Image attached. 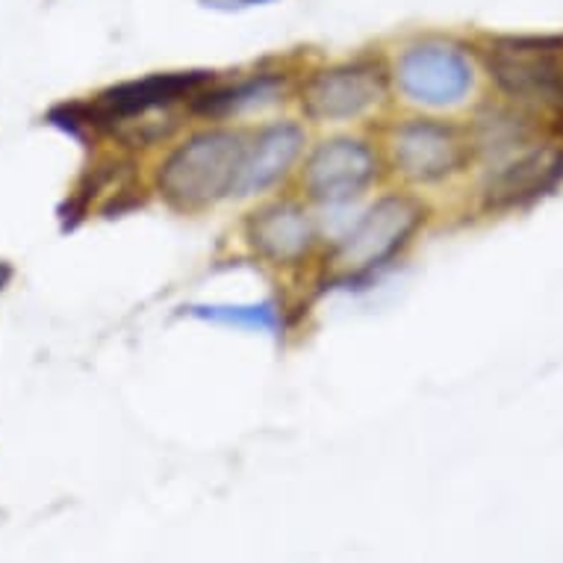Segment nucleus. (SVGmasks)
I'll return each mask as SVG.
<instances>
[{"label": "nucleus", "mask_w": 563, "mask_h": 563, "mask_svg": "<svg viewBox=\"0 0 563 563\" xmlns=\"http://www.w3.org/2000/svg\"><path fill=\"white\" fill-rule=\"evenodd\" d=\"M284 86H287L284 75H251L249 80L213 89V92L201 89L189 101V110L203 119H231V115H242V112L275 103L284 92Z\"/></svg>", "instance_id": "f8f14e48"}, {"label": "nucleus", "mask_w": 563, "mask_h": 563, "mask_svg": "<svg viewBox=\"0 0 563 563\" xmlns=\"http://www.w3.org/2000/svg\"><path fill=\"white\" fill-rule=\"evenodd\" d=\"M393 80L410 103L445 110L466 101L475 71L470 56L452 42H422L398 56Z\"/></svg>", "instance_id": "20e7f679"}, {"label": "nucleus", "mask_w": 563, "mask_h": 563, "mask_svg": "<svg viewBox=\"0 0 563 563\" xmlns=\"http://www.w3.org/2000/svg\"><path fill=\"white\" fill-rule=\"evenodd\" d=\"M10 280H12V266L10 263H0V289L7 287Z\"/></svg>", "instance_id": "4468645a"}, {"label": "nucleus", "mask_w": 563, "mask_h": 563, "mask_svg": "<svg viewBox=\"0 0 563 563\" xmlns=\"http://www.w3.org/2000/svg\"><path fill=\"white\" fill-rule=\"evenodd\" d=\"M378 154L363 139L340 136L322 142L305 166V192L319 203L340 207L361 198L378 180Z\"/></svg>", "instance_id": "6e6552de"}, {"label": "nucleus", "mask_w": 563, "mask_h": 563, "mask_svg": "<svg viewBox=\"0 0 563 563\" xmlns=\"http://www.w3.org/2000/svg\"><path fill=\"white\" fill-rule=\"evenodd\" d=\"M563 180L561 151H526L522 157L493 172L484 186L489 210H514L543 198Z\"/></svg>", "instance_id": "9b49d317"}, {"label": "nucleus", "mask_w": 563, "mask_h": 563, "mask_svg": "<svg viewBox=\"0 0 563 563\" xmlns=\"http://www.w3.org/2000/svg\"><path fill=\"white\" fill-rule=\"evenodd\" d=\"M245 236H249L251 249L268 263L296 266L313 251L316 224L298 203L275 201L257 213H251Z\"/></svg>", "instance_id": "1a4fd4ad"}, {"label": "nucleus", "mask_w": 563, "mask_h": 563, "mask_svg": "<svg viewBox=\"0 0 563 563\" xmlns=\"http://www.w3.org/2000/svg\"><path fill=\"white\" fill-rule=\"evenodd\" d=\"M249 142L240 130H201L177 145L157 172L163 201L177 213H201L233 195Z\"/></svg>", "instance_id": "f257e3e1"}, {"label": "nucleus", "mask_w": 563, "mask_h": 563, "mask_svg": "<svg viewBox=\"0 0 563 563\" xmlns=\"http://www.w3.org/2000/svg\"><path fill=\"white\" fill-rule=\"evenodd\" d=\"M213 84L210 71H168V75H148L142 80L110 86L98 95L92 110L86 112L89 128H119V124H142V121L175 107L180 101H192L195 95Z\"/></svg>", "instance_id": "423d86ee"}, {"label": "nucleus", "mask_w": 563, "mask_h": 563, "mask_svg": "<svg viewBox=\"0 0 563 563\" xmlns=\"http://www.w3.org/2000/svg\"><path fill=\"white\" fill-rule=\"evenodd\" d=\"M305 130L296 121H277L257 133V139L249 145L245 163L240 168L233 195L249 198V195L266 192L280 177H287L301 151H305Z\"/></svg>", "instance_id": "9d476101"}, {"label": "nucleus", "mask_w": 563, "mask_h": 563, "mask_svg": "<svg viewBox=\"0 0 563 563\" xmlns=\"http://www.w3.org/2000/svg\"><path fill=\"white\" fill-rule=\"evenodd\" d=\"M389 159L410 184H443L466 168L472 159V142L454 124L410 119L393 130Z\"/></svg>", "instance_id": "39448f33"}, {"label": "nucleus", "mask_w": 563, "mask_h": 563, "mask_svg": "<svg viewBox=\"0 0 563 563\" xmlns=\"http://www.w3.org/2000/svg\"><path fill=\"white\" fill-rule=\"evenodd\" d=\"M387 86V68L375 59L333 65L307 80L301 89V110L319 124L361 119L363 112L384 101Z\"/></svg>", "instance_id": "0eeeda50"}, {"label": "nucleus", "mask_w": 563, "mask_h": 563, "mask_svg": "<svg viewBox=\"0 0 563 563\" xmlns=\"http://www.w3.org/2000/svg\"><path fill=\"white\" fill-rule=\"evenodd\" d=\"M487 71L501 95L522 107L563 110V38H496L484 54Z\"/></svg>", "instance_id": "7ed1b4c3"}, {"label": "nucleus", "mask_w": 563, "mask_h": 563, "mask_svg": "<svg viewBox=\"0 0 563 563\" xmlns=\"http://www.w3.org/2000/svg\"><path fill=\"white\" fill-rule=\"evenodd\" d=\"M186 316L198 322L224 324V328H242L254 333H277L284 328V316L277 301H254V305H192L186 307Z\"/></svg>", "instance_id": "ddd939ff"}, {"label": "nucleus", "mask_w": 563, "mask_h": 563, "mask_svg": "<svg viewBox=\"0 0 563 563\" xmlns=\"http://www.w3.org/2000/svg\"><path fill=\"white\" fill-rule=\"evenodd\" d=\"M426 222L422 203L407 195H384L369 210L342 233L333 249V263L342 275L333 280L340 287H351L357 280L372 277L387 263H393L398 251L413 240V233Z\"/></svg>", "instance_id": "f03ea898"}]
</instances>
